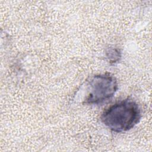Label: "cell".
Instances as JSON below:
<instances>
[{
	"label": "cell",
	"instance_id": "6da1fadb",
	"mask_svg": "<svg viewBox=\"0 0 152 152\" xmlns=\"http://www.w3.org/2000/svg\"><path fill=\"white\" fill-rule=\"evenodd\" d=\"M141 117L138 104L133 100L126 99L118 102L102 113V123L116 132L127 131L134 128Z\"/></svg>",
	"mask_w": 152,
	"mask_h": 152
},
{
	"label": "cell",
	"instance_id": "7a4b0ae2",
	"mask_svg": "<svg viewBox=\"0 0 152 152\" xmlns=\"http://www.w3.org/2000/svg\"><path fill=\"white\" fill-rule=\"evenodd\" d=\"M89 91L84 100L86 104H99L111 99L118 86L116 78L106 73L93 76L88 82Z\"/></svg>",
	"mask_w": 152,
	"mask_h": 152
},
{
	"label": "cell",
	"instance_id": "3957f363",
	"mask_svg": "<svg viewBox=\"0 0 152 152\" xmlns=\"http://www.w3.org/2000/svg\"><path fill=\"white\" fill-rule=\"evenodd\" d=\"M106 56L109 63L115 64L120 60L121 53L118 49L110 48L106 51Z\"/></svg>",
	"mask_w": 152,
	"mask_h": 152
}]
</instances>
